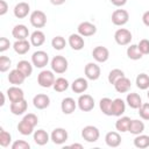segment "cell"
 <instances>
[{
	"label": "cell",
	"instance_id": "3",
	"mask_svg": "<svg viewBox=\"0 0 149 149\" xmlns=\"http://www.w3.org/2000/svg\"><path fill=\"white\" fill-rule=\"evenodd\" d=\"M81 137L86 141V142H97L100 137V132L97 127L94 126H85L83 129H81Z\"/></svg>",
	"mask_w": 149,
	"mask_h": 149
},
{
	"label": "cell",
	"instance_id": "26",
	"mask_svg": "<svg viewBox=\"0 0 149 149\" xmlns=\"http://www.w3.org/2000/svg\"><path fill=\"white\" fill-rule=\"evenodd\" d=\"M130 86H132L130 79L127 78V77H122L121 79H119L114 84V87H115L116 92H119V93H126V92H128L130 90Z\"/></svg>",
	"mask_w": 149,
	"mask_h": 149
},
{
	"label": "cell",
	"instance_id": "49",
	"mask_svg": "<svg viewBox=\"0 0 149 149\" xmlns=\"http://www.w3.org/2000/svg\"><path fill=\"white\" fill-rule=\"evenodd\" d=\"M109 1L116 7H122V6H125L127 3V0H109Z\"/></svg>",
	"mask_w": 149,
	"mask_h": 149
},
{
	"label": "cell",
	"instance_id": "46",
	"mask_svg": "<svg viewBox=\"0 0 149 149\" xmlns=\"http://www.w3.org/2000/svg\"><path fill=\"white\" fill-rule=\"evenodd\" d=\"M10 47V42L7 37H1L0 38V52H3L6 51L7 49H9Z\"/></svg>",
	"mask_w": 149,
	"mask_h": 149
},
{
	"label": "cell",
	"instance_id": "38",
	"mask_svg": "<svg viewBox=\"0 0 149 149\" xmlns=\"http://www.w3.org/2000/svg\"><path fill=\"white\" fill-rule=\"evenodd\" d=\"M122 77H125V72L122 70H120V69H113L108 73V81H109V84L114 85Z\"/></svg>",
	"mask_w": 149,
	"mask_h": 149
},
{
	"label": "cell",
	"instance_id": "34",
	"mask_svg": "<svg viewBox=\"0 0 149 149\" xmlns=\"http://www.w3.org/2000/svg\"><path fill=\"white\" fill-rule=\"evenodd\" d=\"M134 146H135L136 148H140V149L148 148V147H149V136H148V135H144V134L135 135Z\"/></svg>",
	"mask_w": 149,
	"mask_h": 149
},
{
	"label": "cell",
	"instance_id": "1",
	"mask_svg": "<svg viewBox=\"0 0 149 149\" xmlns=\"http://www.w3.org/2000/svg\"><path fill=\"white\" fill-rule=\"evenodd\" d=\"M55 74H54V71H50V70H42L38 76H37V83L41 87H51L54 86V83H55Z\"/></svg>",
	"mask_w": 149,
	"mask_h": 149
},
{
	"label": "cell",
	"instance_id": "35",
	"mask_svg": "<svg viewBox=\"0 0 149 149\" xmlns=\"http://www.w3.org/2000/svg\"><path fill=\"white\" fill-rule=\"evenodd\" d=\"M135 84H136V86L140 90H148L149 88V76L147 73H140V74H137L136 80H135Z\"/></svg>",
	"mask_w": 149,
	"mask_h": 149
},
{
	"label": "cell",
	"instance_id": "44",
	"mask_svg": "<svg viewBox=\"0 0 149 149\" xmlns=\"http://www.w3.org/2000/svg\"><path fill=\"white\" fill-rule=\"evenodd\" d=\"M29 148H30V144L23 140H16L12 144V149H29Z\"/></svg>",
	"mask_w": 149,
	"mask_h": 149
},
{
	"label": "cell",
	"instance_id": "21",
	"mask_svg": "<svg viewBox=\"0 0 149 149\" xmlns=\"http://www.w3.org/2000/svg\"><path fill=\"white\" fill-rule=\"evenodd\" d=\"M12 35L15 40H27L29 37V30L24 24H16L12 30Z\"/></svg>",
	"mask_w": 149,
	"mask_h": 149
},
{
	"label": "cell",
	"instance_id": "43",
	"mask_svg": "<svg viewBox=\"0 0 149 149\" xmlns=\"http://www.w3.org/2000/svg\"><path fill=\"white\" fill-rule=\"evenodd\" d=\"M137 47H139L140 51L142 52V55H148L149 54V40H147V38L141 40L139 42Z\"/></svg>",
	"mask_w": 149,
	"mask_h": 149
},
{
	"label": "cell",
	"instance_id": "39",
	"mask_svg": "<svg viewBox=\"0 0 149 149\" xmlns=\"http://www.w3.org/2000/svg\"><path fill=\"white\" fill-rule=\"evenodd\" d=\"M10 142H12V135L8 132H6L3 128H0V146L6 148L10 144Z\"/></svg>",
	"mask_w": 149,
	"mask_h": 149
},
{
	"label": "cell",
	"instance_id": "11",
	"mask_svg": "<svg viewBox=\"0 0 149 149\" xmlns=\"http://www.w3.org/2000/svg\"><path fill=\"white\" fill-rule=\"evenodd\" d=\"M77 30H78V34H80L83 37H88L97 33V27L88 21H84L78 24Z\"/></svg>",
	"mask_w": 149,
	"mask_h": 149
},
{
	"label": "cell",
	"instance_id": "7",
	"mask_svg": "<svg viewBox=\"0 0 149 149\" xmlns=\"http://www.w3.org/2000/svg\"><path fill=\"white\" fill-rule=\"evenodd\" d=\"M77 105L80 111L90 112L94 108V99L90 94H80L77 100Z\"/></svg>",
	"mask_w": 149,
	"mask_h": 149
},
{
	"label": "cell",
	"instance_id": "13",
	"mask_svg": "<svg viewBox=\"0 0 149 149\" xmlns=\"http://www.w3.org/2000/svg\"><path fill=\"white\" fill-rule=\"evenodd\" d=\"M33 105L37 109H45L50 105V98L44 93H38L33 98Z\"/></svg>",
	"mask_w": 149,
	"mask_h": 149
},
{
	"label": "cell",
	"instance_id": "48",
	"mask_svg": "<svg viewBox=\"0 0 149 149\" xmlns=\"http://www.w3.org/2000/svg\"><path fill=\"white\" fill-rule=\"evenodd\" d=\"M142 22L144 23V26L149 27V10L144 12L143 15H142Z\"/></svg>",
	"mask_w": 149,
	"mask_h": 149
},
{
	"label": "cell",
	"instance_id": "2",
	"mask_svg": "<svg viewBox=\"0 0 149 149\" xmlns=\"http://www.w3.org/2000/svg\"><path fill=\"white\" fill-rule=\"evenodd\" d=\"M51 70L58 74H62L64 73L66 70H68V66H69V63H68V59L64 57V56H55L52 59H51Z\"/></svg>",
	"mask_w": 149,
	"mask_h": 149
},
{
	"label": "cell",
	"instance_id": "42",
	"mask_svg": "<svg viewBox=\"0 0 149 149\" xmlns=\"http://www.w3.org/2000/svg\"><path fill=\"white\" fill-rule=\"evenodd\" d=\"M139 114L143 120H149V102H144L139 108Z\"/></svg>",
	"mask_w": 149,
	"mask_h": 149
},
{
	"label": "cell",
	"instance_id": "45",
	"mask_svg": "<svg viewBox=\"0 0 149 149\" xmlns=\"http://www.w3.org/2000/svg\"><path fill=\"white\" fill-rule=\"evenodd\" d=\"M22 120L27 121V122H28L29 125H31L33 127H35V126L37 125V122H38V118H37L34 113H28V114H26Z\"/></svg>",
	"mask_w": 149,
	"mask_h": 149
},
{
	"label": "cell",
	"instance_id": "22",
	"mask_svg": "<svg viewBox=\"0 0 149 149\" xmlns=\"http://www.w3.org/2000/svg\"><path fill=\"white\" fill-rule=\"evenodd\" d=\"M88 87V83H87V79L85 78H77L72 81L71 84V90L74 92V93H84Z\"/></svg>",
	"mask_w": 149,
	"mask_h": 149
},
{
	"label": "cell",
	"instance_id": "18",
	"mask_svg": "<svg viewBox=\"0 0 149 149\" xmlns=\"http://www.w3.org/2000/svg\"><path fill=\"white\" fill-rule=\"evenodd\" d=\"M68 42H69V45L76 51L81 50L84 48V45H85L84 38H83V36L80 34H71L69 36V41Z\"/></svg>",
	"mask_w": 149,
	"mask_h": 149
},
{
	"label": "cell",
	"instance_id": "33",
	"mask_svg": "<svg viewBox=\"0 0 149 149\" xmlns=\"http://www.w3.org/2000/svg\"><path fill=\"white\" fill-rule=\"evenodd\" d=\"M127 56L129 59H133V61H137V59H141L142 58V52L140 51L137 44H130L128 48H127Z\"/></svg>",
	"mask_w": 149,
	"mask_h": 149
},
{
	"label": "cell",
	"instance_id": "20",
	"mask_svg": "<svg viewBox=\"0 0 149 149\" xmlns=\"http://www.w3.org/2000/svg\"><path fill=\"white\" fill-rule=\"evenodd\" d=\"M105 142L111 148H116L121 144V136L118 132H108L105 136Z\"/></svg>",
	"mask_w": 149,
	"mask_h": 149
},
{
	"label": "cell",
	"instance_id": "52",
	"mask_svg": "<svg viewBox=\"0 0 149 149\" xmlns=\"http://www.w3.org/2000/svg\"><path fill=\"white\" fill-rule=\"evenodd\" d=\"M1 98H2V99H1L0 105H1V106H3V105H5V93H2V92H1Z\"/></svg>",
	"mask_w": 149,
	"mask_h": 149
},
{
	"label": "cell",
	"instance_id": "30",
	"mask_svg": "<svg viewBox=\"0 0 149 149\" xmlns=\"http://www.w3.org/2000/svg\"><path fill=\"white\" fill-rule=\"evenodd\" d=\"M112 104H113V100L105 97L102 99H100L99 101V107H100V111L105 114V115H108V116H112Z\"/></svg>",
	"mask_w": 149,
	"mask_h": 149
},
{
	"label": "cell",
	"instance_id": "51",
	"mask_svg": "<svg viewBox=\"0 0 149 149\" xmlns=\"http://www.w3.org/2000/svg\"><path fill=\"white\" fill-rule=\"evenodd\" d=\"M70 147H71V148H78V149H83V146H81L80 143H72Z\"/></svg>",
	"mask_w": 149,
	"mask_h": 149
},
{
	"label": "cell",
	"instance_id": "19",
	"mask_svg": "<svg viewBox=\"0 0 149 149\" xmlns=\"http://www.w3.org/2000/svg\"><path fill=\"white\" fill-rule=\"evenodd\" d=\"M26 76L19 70V69H14L9 72L8 74V81L13 85H16V86H20L21 84H23V81L26 80Z\"/></svg>",
	"mask_w": 149,
	"mask_h": 149
},
{
	"label": "cell",
	"instance_id": "36",
	"mask_svg": "<svg viewBox=\"0 0 149 149\" xmlns=\"http://www.w3.org/2000/svg\"><path fill=\"white\" fill-rule=\"evenodd\" d=\"M52 87H54V90L56 92H64V91H66L69 88V81H68V79H65L63 77H59V78H57L55 80Z\"/></svg>",
	"mask_w": 149,
	"mask_h": 149
},
{
	"label": "cell",
	"instance_id": "37",
	"mask_svg": "<svg viewBox=\"0 0 149 149\" xmlns=\"http://www.w3.org/2000/svg\"><path fill=\"white\" fill-rule=\"evenodd\" d=\"M34 128H35V127H33L31 125H29V123H28L27 121H24V120H21V121L19 122V125H17V130H19V133L22 134V135H24V136L30 135V134L34 132Z\"/></svg>",
	"mask_w": 149,
	"mask_h": 149
},
{
	"label": "cell",
	"instance_id": "4",
	"mask_svg": "<svg viewBox=\"0 0 149 149\" xmlns=\"http://www.w3.org/2000/svg\"><path fill=\"white\" fill-rule=\"evenodd\" d=\"M49 62V56L43 50H37L31 55V63L35 68L43 69Z\"/></svg>",
	"mask_w": 149,
	"mask_h": 149
},
{
	"label": "cell",
	"instance_id": "53",
	"mask_svg": "<svg viewBox=\"0 0 149 149\" xmlns=\"http://www.w3.org/2000/svg\"><path fill=\"white\" fill-rule=\"evenodd\" d=\"M147 97L149 98V88H148V92H147Z\"/></svg>",
	"mask_w": 149,
	"mask_h": 149
},
{
	"label": "cell",
	"instance_id": "40",
	"mask_svg": "<svg viewBox=\"0 0 149 149\" xmlns=\"http://www.w3.org/2000/svg\"><path fill=\"white\" fill-rule=\"evenodd\" d=\"M51 45L54 49L56 50H63L66 45V41L64 37L62 36H55L52 40H51Z\"/></svg>",
	"mask_w": 149,
	"mask_h": 149
},
{
	"label": "cell",
	"instance_id": "27",
	"mask_svg": "<svg viewBox=\"0 0 149 149\" xmlns=\"http://www.w3.org/2000/svg\"><path fill=\"white\" fill-rule=\"evenodd\" d=\"M49 140H50V136H49V134L44 129L35 130V133H34V141H35L36 144L44 146V144H47L49 142Z\"/></svg>",
	"mask_w": 149,
	"mask_h": 149
},
{
	"label": "cell",
	"instance_id": "10",
	"mask_svg": "<svg viewBox=\"0 0 149 149\" xmlns=\"http://www.w3.org/2000/svg\"><path fill=\"white\" fill-rule=\"evenodd\" d=\"M69 137L68 132L64 128H55L51 134H50V140L55 143V144H63L66 142Z\"/></svg>",
	"mask_w": 149,
	"mask_h": 149
},
{
	"label": "cell",
	"instance_id": "24",
	"mask_svg": "<svg viewBox=\"0 0 149 149\" xmlns=\"http://www.w3.org/2000/svg\"><path fill=\"white\" fill-rule=\"evenodd\" d=\"M30 42H28L27 40H16L13 44V49L16 54L19 55H24L30 50Z\"/></svg>",
	"mask_w": 149,
	"mask_h": 149
},
{
	"label": "cell",
	"instance_id": "32",
	"mask_svg": "<svg viewBox=\"0 0 149 149\" xmlns=\"http://www.w3.org/2000/svg\"><path fill=\"white\" fill-rule=\"evenodd\" d=\"M16 69H19L26 77H29V76H31V73H33V63L22 59V61H20V62L17 63Z\"/></svg>",
	"mask_w": 149,
	"mask_h": 149
},
{
	"label": "cell",
	"instance_id": "47",
	"mask_svg": "<svg viewBox=\"0 0 149 149\" xmlns=\"http://www.w3.org/2000/svg\"><path fill=\"white\" fill-rule=\"evenodd\" d=\"M8 12V3L5 0H0V16H3Z\"/></svg>",
	"mask_w": 149,
	"mask_h": 149
},
{
	"label": "cell",
	"instance_id": "50",
	"mask_svg": "<svg viewBox=\"0 0 149 149\" xmlns=\"http://www.w3.org/2000/svg\"><path fill=\"white\" fill-rule=\"evenodd\" d=\"M50 2L52 5H55V6H61V5H63L65 2V0H50Z\"/></svg>",
	"mask_w": 149,
	"mask_h": 149
},
{
	"label": "cell",
	"instance_id": "8",
	"mask_svg": "<svg viewBox=\"0 0 149 149\" xmlns=\"http://www.w3.org/2000/svg\"><path fill=\"white\" fill-rule=\"evenodd\" d=\"M129 14L126 9H115L112 13V22L115 26H123L128 22Z\"/></svg>",
	"mask_w": 149,
	"mask_h": 149
},
{
	"label": "cell",
	"instance_id": "9",
	"mask_svg": "<svg viewBox=\"0 0 149 149\" xmlns=\"http://www.w3.org/2000/svg\"><path fill=\"white\" fill-rule=\"evenodd\" d=\"M84 72H85V76H86L87 79H90V80H97L100 77L101 70H100V66L97 63H92L91 62V63H87L85 65Z\"/></svg>",
	"mask_w": 149,
	"mask_h": 149
},
{
	"label": "cell",
	"instance_id": "23",
	"mask_svg": "<svg viewBox=\"0 0 149 149\" xmlns=\"http://www.w3.org/2000/svg\"><path fill=\"white\" fill-rule=\"evenodd\" d=\"M126 102H127V105H128L130 108H133V109H139V108L141 107V105L143 104L141 95L137 94V93H134V92L127 94V97H126Z\"/></svg>",
	"mask_w": 149,
	"mask_h": 149
},
{
	"label": "cell",
	"instance_id": "5",
	"mask_svg": "<svg viewBox=\"0 0 149 149\" xmlns=\"http://www.w3.org/2000/svg\"><path fill=\"white\" fill-rule=\"evenodd\" d=\"M133 36L132 33L126 28H119L114 33V40L119 45H127L130 43Z\"/></svg>",
	"mask_w": 149,
	"mask_h": 149
},
{
	"label": "cell",
	"instance_id": "17",
	"mask_svg": "<svg viewBox=\"0 0 149 149\" xmlns=\"http://www.w3.org/2000/svg\"><path fill=\"white\" fill-rule=\"evenodd\" d=\"M28 108V104L26 101V99H21L19 101H14V102H10V106H9V109L12 112V114L14 115H22Z\"/></svg>",
	"mask_w": 149,
	"mask_h": 149
},
{
	"label": "cell",
	"instance_id": "16",
	"mask_svg": "<svg viewBox=\"0 0 149 149\" xmlns=\"http://www.w3.org/2000/svg\"><path fill=\"white\" fill-rule=\"evenodd\" d=\"M77 102L74 101L73 98L71 97H66L62 100L61 102V109L64 114H72L74 112V109L77 108Z\"/></svg>",
	"mask_w": 149,
	"mask_h": 149
},
{
	"label": "cell",
	"instance_id": "15",
	"mask_svg": "<svg viewBox=\"0 0 149 149\" xmlns=\"http://www.w3.org/2000/svg\"><path fill=\"white\" fill-rule=\"evenodd\" d=\"M7 97L9 99L10 102H14V101H19L21 99H24V93H23V90L20 88L19 86L16 85H13L10 86L8 90H7Z\"/></svg>",
	"mask_w": 149,
	"mask_h": 149
},
{
	"label": "cell",
	"instance_id": "6",
	"mask_svg": "<svg viewBox=\"0 0 149 149\" xmlns=\"http://www.w3.org/2000/svg\"><path fill=\"white\" fill-rule=\"evenodd\" d=\"M30 24L35 28H43L47 24V15L42 10H34L30 14Z\"/></svg>",
	"mask_w": 149,
	"mask_h": 149
},
{
	"label": "cell",
	"instance_id": "25",
	"mask_svg": "<svg viewBox=\"0 0 149 149\" xmlns=\"http://www.w3.org/2000/svg\"><path fill=\"white\" fill-rule=\"evenodd\" d=\"M126 111V102L121 98H116L112 104V114L114 116H121Z\"/></svg>",
	"mask_w": 149,
	"mask_h": 149
},
{
	"label": "cell",
	"instance_id": "14",
	"mask_svg": "<svg viewBox=\"0 0 149 149\" xmlns=\"http://www.w3.org/2000/svg\"><path fill=\"white\" fill-rule=\"evenodd\" d=\"M30 12V6L28 2H19L15 5L14 9H13V13H14V16L17 17V19H24Z\"/></svg>",
	"mask_w": 149,
	"mask_h": 149
},
{
	"label": "cell",
	"instance_id": "28",
	"mask_svg": "<svg viewBox=\"0 0 149 149\" xmlns=\"http://www.w3.org/2000/svg\"><path fill=\"white\" fill-rule=\"evenodd\" d=\"M45 42V35L41 30H35L30 35V43L34 47H41Z\"/></svg>",
	"mask_w": 149,
	"mask_h": 149
},
{
	"label": "cell",
	"instance_id": "29",
	"mask_svg": "<svg viewBox=\"0 0 149 149\" xmlns=\"http://www.w3.org/2000/svg\"><path fill=\"white\" fill-rule=\"evenodd\" d=\"M130 118L128 116H119V119L115 122V128L118 132L120 133H126L129 129V125H130Z\"/></svg>",
	"mask_w": 149,
	"mask_h": 149
},
{
	"label": "cell",
	"instance_id": "41",
	"mask_svg": "<svg viewBox=\"0 0 149 149\" xmlns=\"http://www.w3.org/2000/svg\"><path fill=\"white\" fill-rule=\"evenodd\" d=\"M10 64H12V61L9 57H7V56L0 57V71L1 72H6L7 70H9Z\"/></svg>",
	"mask_w": 149,
	"mask_h": 149
},
{
	"label": "cell",
	"instance_id": "31",
	"mask_svg": "<svg viewBox=\"0 0 149 149\" xmlns=\"http://www.w3.org/2000/svg\"><path fill=\"white\" fill-rule=\"evenodd\" d=\"M128 132L133 135H139V134H142L144 132V123L137 119L135 120H132L130 121V125H129V129Z\"/></svg>",
	"mask_w": 149,
	"mask_h": 149
},
{
	"label": "cell",
	"instance_id": "12",
	"mask_svg": "<svg viewBox=\"0 0 149 149\" xmlns=\"http://www.w3.org/2000/svg\"><path fill=\"white\" fill-rule=\"evenodd\" d=\"M92 56L94 58L95 62L98 63H105L108 58H109V51L106 47H102V45H98L93 49L92 51Z\"/></svg>",
	"mask_w": 149,
	"mask_h": 149
}]
</instances>
